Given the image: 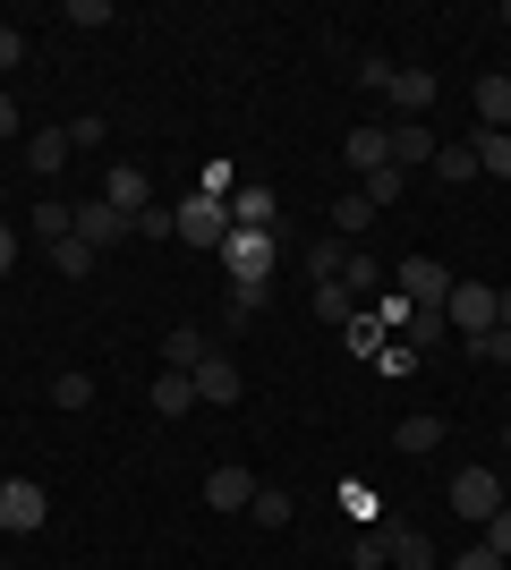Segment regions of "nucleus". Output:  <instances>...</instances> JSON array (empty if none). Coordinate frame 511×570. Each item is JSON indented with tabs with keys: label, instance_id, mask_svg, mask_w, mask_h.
Listing matches in <instances>:
<instances>
[{
	"label": "nucleus",
	"instance_id": "obj_1",
	"mask_svg": "<svg viewBox=\"0 0 511 570\" xmlns=\"http://www.w3.org/2000/svg\"><path fill=\"white\" fill-rule=\"evenodd\" d=\"M273 264H282V230H230V238H222V273H230V289H273Z\"/></svg>",
	"mask_w": 511,
	"mask_h": 570
},
{
	"label": "nucleus",
	"instance_id": "obj_2",
	"mask_svg": "<svg viewBox=\"0 0 511 570\" xmlns=\"http://www.w3.org/2000/svg\"><path fill=\"white\" fill-rule=\"evenodd\" d=\"M170 214H179V238H188V247H214V256H222V238L239 230V222H230V196H205V188H188Z\"/></svg>",
	"mask_w": 511,
	"mask_h": 570
},
{
	"label": "nucleus",
	"instance_id": "obj_3",
	"mask_svg": "<svg viewBox=\"0 0 511 570\" xmlns=\"http://www.w3.org/2000/svg\"><path fill=\"white\" fill-rule=\"evenodd\" d=\"M443 324H452V333L461 341H487L494 324H503V307H494V282H452V298H443Z\"/></svg>",
	"mask_w": 511,
	"mask_h": 570
},
{
	"label": "nucleus",
	"instance_id": "obj_4",
	"mask_svg": "<svg viewBox=\"0 0 511 570\" xmlns=\"http://www.w3.org/2000/svg\"><path fill=\"white\" fill-rule=\"evenodd\" d=\"M392 298H401V307H443V298H452V264H435V256H401V273H392Z\"/></svg>",
	"mask_w": 511,
	"mask_h": 570
},
{
	"label": "nucleus",
	"instance_id": "obj_5",
	"mask_svg": "<svg viewBox=\"0 0 511 570\" xmlns=\"http://www.w3.org/2000/svg\"><path fill=\"white\" fill-rule=\"evenodd\" d=\"M443 502H452L469 528H487L494 511H503V476H494V469H461L452 485H443Z\"/></svg>",
	"mask_w": 511,
	"mask_h": 570
},
{
	"label": "nucleus",
	"instance_id": "obj_6",
	"mask_svg": "<svg viewBox=\"0 0 511 570\" xmlns=\"http://www.w3.org/2000/svg\"><path fill=\"white\" fill-rule=\"evenodd\" d=\"M43 520H51V494L35 476H9V485H0V528H9V537H35Z\"/></svg>",
	"mask_w": 511,
	"mask_h": 570
},
{
	"label": "nucleus",
	"instance_id": "obj_7",
	"mask_svg": "<svg viewBox=\"0 0 511 570\" xmlns=\"http://www.w3.org/2000/svg\"><path fill=\"white\" fill-rule=\"evenodd\" d=\"M247 502H256V469L214 460V469H205V511H247Z\"/></svg>",
	"mask_w": 511,
	"mask_h": 570
},
{
	"label": "nucleus",
	"instance_id": "obj_8",
	"mask_svg": "<svg viewBox=\"0 0 511 570\" xmlns=\"http://www.w3.org/2000/svg\"><path fill=\"white\" fill-rule=\"evenodd\" d=\"M239 392H247V375H239V357H230V350H214L205 366H196V401H214V409H239Z\"/></svg>",
	"mask_w": 511,
	"mask_h": 570
},
{
	"label": "nucleus",
	"instance_id": "obj_9",
	"mask_svg": "<svg viewBox=\"0 0 511 570\" xmlns=\"http://www.w3.org/2000/svg\"><path fill=\"white\" fill-rule=\"evenodd\" d=\"M384 95H392V111H401V119H426L443 102V86H435V69H392Z\"/></svg>",
	"mask_w": 511,
	"mask_h": 570
},
{
	"label": "nucleus",
	"instance_id": "obj_10",
	"mask_svg": "<svg viewBox=\"0 0 511 570\" xmlns=\"http://www.w3.org/2000/svg\"><path fill=\"white\" fill-rule=\"evenodd\" d=\"M230 222H239V230H273V222H282V196H273L265 179H239V188H230Z\"/></svg>",
	"mask_w": 511,
	"mask_h": 570
},
{
	"label": "nucleus",
	"instance_id": "obj_11",
	"mask_svg": "<svg viewBox=\"0 0 511 570\" xmlns=\"http://www.w3.org/2000/svg\"><path fill=\"white\" fill-rule=\"evenodd\" d=\"M77 238H86V247L102 256V247H120V238H137V230H128L120 205H102V196H95V205H77Z\"/></svg>",
	"mask_w": 511,
	"mask_h": 570
},
{
	"label": "nucleus",
	"instance_id": "obj_12",
	"mask_svg": "<svg viewBox=\"0 0 511 570\" xmlns=\"http://www.w3.org/2000/svg\"><path fill=\"white\" fill-rule=\"evenodd\" d=\"M102 205H120V214L137 222V214L154 205V179H146L137 163H111V179H102Z\"/></svg>",
	"mask_w": 511,
	"mask_h": 570
},
{
	"label": "nucleus",
	"instance_id": "obj_13",
	"mask_svg": "<svg viewBox=\"0 0 511 570\" xmlns=\"http://www.w3.org/2000/svg\"><path fill=\"white\" fill-rule=\"evenodd\" d=\"M384 145H392V170L435 163V128H426V119H392V128H384Z\"/></svg>",
	"mask_w": 511,
	"mask_h": 570
},
{
	"label": "nucleus",
	"instance_id": "obj_14",
	"mask_svg": "<svg viewBox=\"0 0 511 570\" xmlns=\"http://www.w3.org/2000/svg\"><path fill=\"white\" fill-rule=\"evenodd\" d=\"M469 102H478V128H511V69H487L469 86Z\"/></svg>",
	"mask_w": 511,
	"mask_h": 570
},
{
	"label": "nucleus",
	"instance_id": "obj_15",
	"mask_svg": "<svg viewBox=\"0 0 511 570\" xmlns=\"http://www.w3.org/2000/svg\"><path fill=\"white\" fill-rule=\"evenodd\" d=\"M77 145L69 128H26V170H43V179H60V163H69Z\"/></svg>",
	"mask_w": 511,
	"mask_h": 570
},
{
	"label": "nucleus",
	"instance_id": "obj_16",
	"mask_svg": "<svg viewBox=\"0 0 511 570\" xmlns=\"http://www.w3.org/2000/svg\"><path fill=\"white\" fill-rule=\"evenodd\" d=\"M341 163L358 170V179H366V170H384V163H392V145H384V128H375V119H366V128H350V137H341Z\"/></svg>",
	"mask_w": 511,
	"mask_h": 570
},
{
	"label": "nucleus",
	"instance_id": "obj_17",
	"mask_svg": "<svg viewBox=\"0 0 511 570\" xmlns=\"http://www.w3.org/2000/svg\"><path fill=\"white\" fill-rule=\"evenodd\" d=\"M205 357H214V341L196 333V324H170V333H163V366H179V375H196Z\"/></svg>",
	"mask_w": 511,
	"mask_h": 570
},
{
	"label": "nucleus",
	"instance_id": "obj_18",
	"mask_svg": "<svg viewBox=\"0 0 511 570\" xmlns=\"http://www.w3.org/2000/svg\"><path fill=\"white\" fill-rule=\"evenodd\" d=\"M146 401H154V417H188V409H196V375H179V366H163Z\"/></svg>",
	"mask_w": 511,
	"mask_h": 570
},
{
	"label": "nucleus",
	"instance_id": "obj_19",
	"mask_svg": "<svg viewBox=\"0 0 511 570\" xmlns=\"http://www.w3.org/2000/svg\"><path fill=\"white\" fill-rule=\"evenodd\" d=\"M384 537H392V570H443L426 528H384Z\"/></svg>",
	"mask_w": 511,
	"mask_h": 570
},
{
	"label": "nucleus",
	"instance_id": "obj_20",
	"mask_svg": "<svg viewBox=\"0 0 511 570\" xmlns=\"http://www.w3.org/2000/svg\"><path fill=\"white\" fill-rule=\"evenodd\" d=\"M443 179V188H469V179H487V170H478V154H469V137L461 145H435V163H426Z\"/></svg>",
	"mask_w": 511,
	"mask_h": 570
},
{
	"label": "nucleus",
	"instance_id": "obj_21",
	"mask_svg": "<svg viewBox=\"0 0 511 570\" xmlns=\"http://www.w3.org/2000/svg\"><path fill=\"white\" fill-rule=\"evenodd\" d=\"M26 230L43 238V247H60V238H77V205H60V196H43V205H35V222H26Z\"/></svg>",
	"mask_w": 511,
	"mask_h": 570
},
{
	"label": "nucleus",
	"instance_id": "obj_22",
	"mask_svg": "<svg viewBox=\"0 0 511 570\" xmlns=\"http://www.w3.org/2000/svg\"><path fill=\"white\" fill-rule=\"evenodd\" d=\"M469 154H478V170H487V179H511V128H478V137H469Z\"/></svg>",
	"mask_w": 511,
	"mask_h": 570
},
{
	"label": "nucleus",
	"instance_id": "obj_23",
	"mask_svg": "<svg viewBox=\"0 0 511 570\" xmlns=\"http://www.w3.org/2000/svg\"><path fill=\"white\" fill-rule=\"evenodd\" d=\"M392 443H401L410 460H426V452L443 443V417H426V409H417V417H401V426H392Z\"/></svg>",
	"mask_w": 511,
	"mask_h": 570
},
{
	"label": "nucleus",
	"instance_id": "obj_24",
	"mask_svg": "<svg viewBox=\"0 0 511 570\" xmlns=\"http://www.w3.org/2000/svg\"><path fill=\"white\" fill-rule=\"evenodd\" d=\"M51 409H95V375H86V366H60V375H51Z\"/></svg>",
	"mask_w": 511,
	"mask_h": 570
},
{
	"label": "nucleus",
	"instance_id": "obj_25",
	"mask_svg": "<svg viewBox=\"0 0 511 570\" xmlns=\"http://www.w3.org/2000/svg\"><path fill=\"white\" fill-rule=\"evenodd\" d=\"M401 188H410V170H366V179H358V196H366V205H375V214H392V205H401Z\"/></svg>",
	"mask_w": 511,
	"mask_h": 570
},
{
	"label": "nucleus",
	"instance_id": "obj_26",
	"mask_svg": "<svg viewBox=\"0 0 511 570\" xmlns=\"http://www.w3.org/2000/svg\"><path fill=\"white\" fill-rule=\"evenodd\" d=\"M366 222H375V205H366L358 188H350V196H333V238H341V247H350V238H358Z\"/></svg>",
	"mask_w": 511,
	"mask_h": 570
},
{
	"label": "nucleus",
	"instance_id": "obj_27",
	"mask_svg": "<svg viewBox=\"0 0 511 570\" xmlns=\"http://www.w3.org/2000/svg\"><path fill=\"white\" fill-rule=\"evenodd\" d=\"M256 528H291V511H298V494H282V485H256Z\"/></svg>",
	"mask_w": 511,
	"mask_h": 570
},
{
	"label": "nucleus",
	"instance_id": "obj_28",
	"mask_svg": "<svg viewBox=\"0 0 511 570\" xmlns=\"http://www.w3.org/2000/svg\"><path fill=\"white\" fill-rule=\"evenodd\" d=\"M350 562H358V570H384V562H392V537H384L375 520H366L358 537H350Z\"/></svg>",
	"mask_w": 511,
	"mask_h": 570
},
{
	"label": "nucleus",
	"instance_id": "obj_29",
	"mask_svg": "<svg viewBox=\"0 0 511 570\" xmlns=\"http://www.w3.org/2000/svg\"><path fill=\"white\" fill-rule=\"evenodd\" d=\"M51 273H60V282H86V273H95V247H86V238H60V247H51Z\"/></svg>",
	"mask_w": 511,
	"mask_h": 570
},
{
	"label": "nucleus",
	"instance_id": "obj_30",
	"mask_svg": "<svg viewBox=\"0 0 511 570\" xmlns=\"http://www.w3.org/2000/svg\"><path fill=\"white\" fill-rule=\"evenodd\" d=\"M316 315H324V324H341V333L358 324V307H350V289H341V282H316Z\"/></svg>",
	"mask_w": 511,
	"mask_h": 570
},
{
	"label": "nucleus",
	"instance_id": "obj_31",
	"mask_svg": "<svg viewBox=\"0 0 511 570\" xmlns=\"http://www.w3.org/2000/svg\"><path fill=\"white\" fill-rule=\"evenodd\" d=\"M341 264H350L341 238H316V247H307V273H316V282H341Z\"/></svg>",
	"mask_w": 511,
	"mask_h": 570
},
{
	"label": "nucleus",
	"instance_id": "obj_32",
	"mask_svg": "<svg viewBox=\"0 0 511 570\" xmlns=\"http://www.w3.org/2000/svg\"><path fill=\"white\" fill-rule=\"evenodd\" d=\"M128 230H137V238H179V214H170L163 196H154V205H146L137 222H128Z\"/></svg>",
	"mask_w": 511,
	"mask_h": 570
},
{
	"label": "nucleus",
	"instance_id": "obj_33",
	"mask_svg": "<svg viewBox=\"0 0 511 570\" xmlns=\"http://www.w3.org/2000/svg\"><path fill=\"white\" fill-rule=\"evenodd\" d=\"M341 289H384V273H375V256H366V247H350V264H341Z\"/></svg>",
	"mask_w": 511,
	"mask_h": 570
},
{
	"label": "nucleus",
	"instance_id": "obj_34",
	"mask_svg": "<svg viewBox=\"0 0 511 570\" xmlns=\"http://www.w3.org/2000/svg\"><path fill=\"white\" fill-rule=\"evenodd\" d=\"M443 570H511V562H503V553L487 546V537H478V546H461V553H452Z\"/></svg>",
	"mask_w": 511,
	"mask_h": 570
},
{
	"label": "nucleus",
	"instance_id": "obj_35",
	"mask_svg": "<svg viewBox=\"0 0 511 570\" xmlns=\"http://www.w3.org/2000/svg\"><path fill=\"white\" fill-rule=\"evenodd\" d=\"M375 375H417V350L410 341H384V350H375Z\"/></svg>",
	"mask_w": 511,
	"mask_h": 570
},
{
	"label": "nucleus",
	"instance_id": "obj_36",
	"mask_svg": "<svg viewBox=\"0 0 511 570\" xmlns=\"http://www.w3.org/2000/svg\"><path fill=\"white\" fill-rule=\"evenodd\" d=\"M256 307H265V289H230V307H222V324L239 333V324H256Z\"/></svg>",
	"mask_w": 511,
	"mask_h": 570
},
{
	"label": "nucleus",
	"instance_id": "obj_37",
	"mask_svg": "<svg viewBox=\"0 0 511 570\" xmlns=\"http://www.w3.org/2000/svg\"><path fill=\"white\" fill-rule=\"evenodd\" d=\"M461 350H469V357H487V366H511V333H503V324H494L487 341H461Z\"/></svg>",
	"mask_w": 511,
	"mask_h": 570
},
{
	"label": "nucleus",
	"instance_id": "obj_38",
	"mask_svg": "<svg viewBox=\"0 0 511 570\" xmlns=\"http://www.w3.org/2000/svg\"><path fill=\"white\" fill-rule=\"evenodd\" d=\"M60 26H111V0H69V9H60Z\"/></svg>",
	"mask_w": 511,
	"mask_h": 570
},
{
	"label": "nucleus",
	"instance_id": "obj_39",
	"mask_svg": "<svg viewBox=\"0 0 511 570\" xmlns=\"http://www.w3.org/2000/svg\"><path fill=\"white\" fill-rule=\"evenodd\" d=\"M102 137H111V128H102V119H95V111H86V119H69V145H77V154H95V145H102Z\"/></svg>",
	"mask_w": 511,
	"mask_h": 570
},
{
	"label": "nucleus",
	"instance_id": "obj_40",
	"mask_svg": "<svg viewBox=\"0 0 511 570\" xmlns=\"http://www.w3.org/2000/svg\"><path fill=\"white\" fill-rule=\"evenodd\" d=\"M196 188H205V196H230V188H239V170H230V163H205V179H196Z\"/></svg>",
	"mask_w": 511,
	"mask_h": 570
},
{
	"label": "nucleus",
	"instance_id": "obj_41",
	"mask_svg": "<svg viewBox=\"0 0 511 570\" xmlns=\"http://www.w3.org/2000/svg\"><path fill=\"white\" fill-rule=\"evenodd\" d=\"M358 86H392V60H384V51H358Z\"/></svg>",
	"mask_w": 511,
	"mask_h": 570
},
{
	"label": "nucleus",
	"instance_id": "obj_42",
	"mask_svg": "<svg viewBox=\"0 0 511 570\" xmlns=\"http://www.w3.org/2000/svg\"><path fill=\"white\" fill-rule=\"evenodd\" d=\"M487 546H494V553H503V562H511V502H503V511H494V520H487Z\"/></svg>",
	"mask_w": 511,
	"mask_h": 570
},
{
	"label": "nucleus",
	"instance_id": "obj_43",
	"mask_svg": "<svg viewBox=\"0 0 511 570\" xmlns=\"http://www.w3.org/2000/svg\"><path fill=\"white\" fill-rule=\"evenodd\" d=\"M18 60H26V35H18V26H0V77L18 69Z\"/></svg>",
	"mask_w": 511,
	"mask_h": 570
},
{
	"label": "nucleus",
	"instance_id": "obj_44",
	"mask_svg": "<svg viewBox=\"0 0 511 570\" xmlns=\"http://www.w3.org/2000/svg\"><path fill=\"white\" fill-rule=\"evenodd\" d=\"M9 137H26V111H18V95H0V145Z\"/></svg>",
	"mask_w": 511,
	"mask_h": 570
},
{
	"label": "nucleus",
	"instance_id": "obj_45",
	"mask_svg": "<svg viewBox=\"0 0 511 570\" xmlns=\"http://www.w3.org/2000/svg\"><path fill=\"white\" fill-rule=\"evenodd\" d=\"M18 247H26V238L9 230V222H0V282H9V273H18Z\"/></svg>",
	"mask_w": 511,
	"mask_h": 570
},
{
	"label": "nucleus",
	"instance_id": "obj_46",
	"mask_svg": "<svg viewBox=\"0 0 511 570\" xmlns=\"http://www.w3.org/2000/svg\"><path fill=\"white\" fill-rule=\"evenodd\" d=\"M494 307H503V333H511V282H503V289H494Z\"/></svg>",
	"mask_w": 511,
	"mask_h": 570
},
{
	"label": "nucleus",
	"instance_id": "obj_47",
	"mask_svg": "<svg viewBox=\"0 0 511 570\" xmlns=\"http://www.w3.org/2000/svg\"><path fill=\"white\" fill-rule=\"evenodd\" d=\"M503 460H511V426H503Z\"/></svg>",
	"mask_w": 511,
	"mask_h": 570
},
{
	"label": "nucleus",
	"instance_id": "obj_48",
	"mask_svg": "<svg viewBox=\"0 0 511 570\" xmlns=\"http://www.w3.org/2000/svg\"><path fill=\"white\" fill-rule=\"evenodd\" d=\"M0 485H9V469H0Z\"/></svg>",
	"mask_w": 511,
	"mask_h": 570
}]
</instances>
